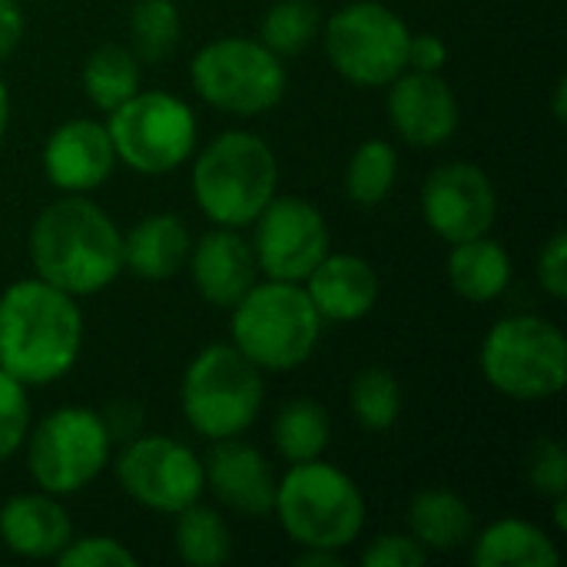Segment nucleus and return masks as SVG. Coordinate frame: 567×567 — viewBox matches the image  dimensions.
<instances>
[{
	"label": "nucleus",
	"mask_w": 567,
	"mask_h": 567,
	"mask_svg": "<svg viewBox=\"0 0 567 567\" xmlns=\"http://www.w3.org/2000/svg\"><path fill=\"white\" fill-rule=\"evenodd\" d=\"M229 312L233 346L262 372H292L306 365L322 339V316L302 282H256Z\"/></svg>",
	"instance_id": "4"
},
{
	"label": "nucleus",
	"mask_w": 567,
	"mask_h": 567,
	"mask_svg": "<svg viewBox=\"0 0 567 567\" xmlns=\"http://www.w3.org/2000/svg\"><path fill=\"white\" fill-rule=\"evenodd\" d=\"M402 402L405 399H402L399 379L389 369H382V365L362 369L352 379L349 409L359 419V425L369 429V432H389L399 422V415H402Z\"/></svg>",
	"instance_id": "30"
},
{
	"label": "nucleus",
	"mask_w": 567,
	"mask_h": 567,
	"mask_svg": "<svg viewBox=\"0 0 567 567\" xmlns=\"http://www.w3.org/2000/svg\"><path fill=\"white\" fill-rule=\"evenodd\" d=\"M296 567H342V551H326V548H302L296 555Z\"/></svg>",
	"instance_id": "40"
},
{
	"label": "nucleus",
	"mask_w": 567,
	"mask_h": 567,
	"mask_svg": "<svg viewBox=\"0 0 567 567\" xmlns=\"http://www.w3.org/2000/svg\"><path fill=\"white\" fill-rule=\"evenodd\" d=\"M528 482L542 498L567 495V449L558 439H538L528 449Z\"/></svg>",
	"instance_id": "33"
},
{
	"label": "nucleus",
	"mask_w": 567,
	"mask_h": 567,
	"mask_svg": "<svg viewBox=\"0 0 567 567\" xmlns=\"http://www.w3.org/2000/svg\"><path fill=\"white\" fill-rule=\"evenodd\" d=\"M103 422H106V432H110L113 442H116V439L126 442V439L140 435L143 412H140V405H133V402H113L110 412L103 415Z\"/></svg>",
	"instance_id": "39"
},
{
	"label": "nucleus",
	"mask_w": 567,
	"mask_h": 567,
	"mask_svg": "<svg viewBox=\"0 0 567 567\" xmlns=\"http://www.w3.org/2000/svg\"><path fill=\"white\" fill-rule=\"evenodd\" d=\"M186 262L196 292L216 309H233L259 282L252 243L229 226H216L213 233H206L196 249H189Z\"/></svg>",
	"instance_id": "18"
},
{
	"label": "nucleus",
	"mask_w": 567,
	"mask_h": 567,
	"mask_svg": "<svg viewBox=\"0 0 567 567\" xmlns=\"http://www.w3.org/2000/svg\"><path fill=\"white\" fill-rule=\"evenodd\" d=\"M83 349V312L76 296L33 279L0 292V369L27 389L63 379Z\"/></svg>",
	"instance_id": "1"
},
{
	"label": "nucleus",
	"mask_w": 567,
	"mask_h": 567,
	"mask_svg": "<svg viewBox=\"0 0 567 567\" xmlns=\"http://www.w3.org/2000/svg\"><path fill=\"white\" fill-rule=\"evenodd\" d=\"M262 399V369L252 365L233 342L206 346L186 365L179 385V405L189 429L209 442L239 439L259 419Z\"/></svg>",
	"instance_id": "6"
},
{
	"label": "nucleus",
	"mask_w": 567,
	"mask_h": 567,
	"mask_svg": "<svg viewBox=\"0 0 567 567\" xmlns=\"http://www.w3.org/2000/svg\"><path fill=\"white\" fill-rule=\"evenodd\" d=\"M445 272H449L452 289L465 302L485 306V302H495L508 289V282H512V256L498 239H492L485 233V236L455 243L452 252H449Z\"/></svg>",
	"instance_id": "22"
},
{
	"label": "nucleus",
	"mask_w": 567,
	"mask_h": 567,
	"mask_svg": "<svg viewBox=\"0 0 567 567\" xmlns=\"http://www.w3.org/2000/svg\"><path fill=\"white\" fill-rule=\"evenodd\" d=\"M319 30L322 13L312 0H276L259 23V40L276 56H299L312 47Z\"/></svg>",
	"instance_id": "29"
},
{
	"label": "nucleus",
	"mask_w": 567,
	"mask_h": 567,
	"mask_svg": "<svg viewBox=\"0 0 567 567\" xmlns=\"http://www.w3.org/2000/svg\"><path fill=\"white\" fill-rule=\"evenodd\" d=\"M80 80H83L86 100L96 110L110 113L120 103H126L133 93H140L143 63H140V56L126 43H103V47H96L86 56Z\"/></svg>",
	"instance_id": "25"
},
{
	"label": "nucleus",
	"mask_w": 567,
	"mask_h": 567,
	"mask_svg": "<svg viewBox=\"0 0 567 567\" xmlns=\"http://www.w3.org/2000/svg\"><path fill=\"white\" fill-rule=\"evenodd\" d=\"M362 567H422L429 561V551L412 535H379L362 551Z\"/></svg>",
	"instance_id": "35"
},
{
	"label": "nucleus",
	"mask_w": 567,
	"mask_h": 567,
	"mask_svg": "<svg viewBox=\"0 0 567 567\" xmlns=\"http://www.w3.org/2000/svg\"><path fill=\"white\" fill-rule=\"evenodd\" d=\"M196 93L233 116L269 113L286 96V66L262 40L216 37L193 56L189 66Z\"/></svg>",
	"instance_id": "10"
},
{
	"label": "nucleus",
	"mask_w": 567,
	"mask_h": 567,
	"mask_svg": "<svg viewBox=\"0 0 567 567\" xmlns=\"http://www.w3.org/2000/svg\"><path fill=\"white\" fill-rule=\"evenodd\" d=\"M551 505H555V525H558V532H567V495L551 498Z\"/></svg>",
	"instance_id": "43"
},
{
	"label": "nucleus",
	"mask_w": 567,
	"mask_h": 567,
	"mask_svg": "<svg viewBox=\"0 0 567 567\" xmlns=\"http://www.w3.org/2000/svg\"><path fill=\"white\" fill-rule=\"evenodd\" d=\"M302 286L322 322H359L375 309L382 292L372 262L352 252H326Z\"/></svg>",
	"instance_id": "19"
},
{
	"label": "nucleus",
	"mask_w": 567,
	"mask_h": 567,
	"mask_svg": "<svg viewBox=\"0 0 567 567\" xmlns=\"http://www.w3.org/2000/svg\"><path fill=\"white\" fill-rule=\"evenodd\" d=\"M116 478L136 505L156 515H176L206 492L203 458H196L189 445L166 435L126 439L116 455Z\"/></svg>",
	"instance_id": "12"
},
{
	"label": "nucleus",
	"mask_w": 567,
	"mask_h": 567,
	"mask_svg": "<svg viewBox=\"0 0 567 567\" xmlns=\"http://www.w3.org/2000/svg\"><path fill=\"white\" fill-rule=\"evenodd\" d=\"M399 176V153L385 140H365L346 166V196L355 206H379L389 199Z\"/></svg>",
	"instance_id": "28"
},
{
	"label": "nucleus",
	"mask_w": 567,
	"mask_h": 567,
	"mask_svg": "<svg viewBox=\"0 0 567 567\" xmlns=\"http://www.w3.org/2000/svg\"><path fill=\"white\" fill-rule=\"evenodd\" d=\"M176 555L189 567L226 565L233 555V538L223 515L199 502L176 512Z\"/></svg>",
	"instance_id": "27"
},
{
	"label": "nucleus",
	"mask_w": 567,
	"mask_h": 567,
	"mask_svg": "<svg viewBox=\"0 0 567 567\" xmlns=\"http://www.w3.org/2000/svg\"><path fill=\"white\" fill-rule=\"evenodd\" d=\"M189 249L193 236L186 223L173 213H153L123 236V269L143 282H166L186 266Z\"/></svg>",
	"instance_id": "21"
},
{
	"label": "nucleus",
	"mask_w": 567,
	"mask_h": 567,
	"mask_svg": "<svg viewBox=\"0 0 567 567\" xmlns=\"http://www.w3.org/2000/svg\"><path fill=\"white\" fill-rule=\"evenodd\" d=\"M409 23L379 0H352L326 23L322 43L339 76L355 86H389L409 66Z\"/></svg>",
	"instance_id": "11"
},
{
	"label": "nucleus",
	"mask_w": 567,
	"mask_h": 567,
	"mask_svg": "<svg viewBox=\"0 0 567 567\" xmlns=\"http://www.w3.org/2000/svg\"><path fill=\"white\" fill-rule=\"evenodd\" d=\"M7 126H10V93L7 83L0 80V140L7 136Z\"/></svg>",
	"instance_id": "42"
},
{
	"label": "nucleus",
	"mask_w": 567,
	"mask_h": 567,
	"mask_svg": "<svg viewBox=\"0 0 567 567\" xmlns=\"http://www.w3.org/2000/svg\"><path fill=\"white\" fill-rule=\"evenodd\" d=\"M422 216L449 246L485 236L498 216V193L475 163H445L422 186Z\"/></svg>",
	"instance_id": "14"
},
{
	"label": "nucleus",
	"mask_w": 567,
	"mask_h": 567,
	"mask_svg": "<svg viewBox=\"0 0 567 567\" xmlns=\"http://www.w3.org/2000/svg\"><path fill=\"white\" fill-rule=\"evenodd\" d=\"M106 133L116 163L143 176H166L193 156L199 123L186 100L163 90H140L110 110Z\"/></svg>",
	"instance_id": "9"
},
{
	"label": "nucleus",
	"mask_w": 567,
	"mask_h": 567,
	"mask_svg": "<svg viewBox=\"0 0 567 567\" xmlns=\"http://www.w3.org/2000/svg\"><path fill=\"white\" fill-rule=\"evenodd\" d=\"M445 63H449V47L439 33H412L409 37V66L405 70L442 73Z\"/></svg>",
	"instance_id": "37"
},
{
	"label": "nucleus",
	"mask_w": 567,
	"mask_h": 567,
	"mask_svg": "<svg viewBox=\"0 0 567 567\" xmlns=\"http://www.w3.org/2000/svg\"><path fill=\"white\" fill-rule=\"evenodd\" d=\"M329 439H332V422H329V412L316 399H292L276 412L272 445L289 465L322 458V452L329 449Z\"/></svg>",
	"instance_id": "26"
},
{
	"label": "nucleus",
	"mask_w": 567,
	"mask_h": 567,
	"mask_svg": "<svg viewBox=\"0 0 567 567\" xmlns=\"http://www.w3.org/2000/svg\"><path fill=\"white\" fill-rule=\"evenodd\" d=\"M116 153L106 123L66 120L43 143V173L60 193H93L110 179Z\"/></svg>",
	"instance_id": "17"
},
{
	"label": "nucleus",
	"mask_w": 567,
	"mask_h": 567,
	"mask_svg": "<svg viewBox=\"0 0 567 567\" xmlns=\"http://www.w3.org/2000/svg\"><path fill=\"white\" fill-rule=\"evenodd\" d=\"M279 163L272 146L249 130L213 136L193 163V196L203 216L216 226L243 229L276 196Z\"/></svg>",
	"instance_id": "3"
},
{
	"label": "nucleus",
	"mask_w": 567,
	"mask_h": 567,
	"mask_svg": "<svg viewBox=\"0 0 567 567\" xmlns=\"http://www.w3.org/2000/svg\"><path fill=\"white\" fill-rule=\"evenodd\" d=\"M30 399L27 385L0 369V462H7L30 432Z\"/></svg>",
	"instance_id": "32"
},
{
	"label": "nucleus",
	"mask_w": 567,
	"mask_h": 567,
	"mask_svg": "<svg viewBox=\"0 0 567 567\" xmlns=\"http://www.w3.org/2000/svg\"><path fill=\"white\" fill-rule=\"evenodd\" d=\"M23 30H27L23 7L17 0H0V60H7L20 47Z\"/></svg>",
	"instance_id": "38"
},
{
	"label": "nucleus",
	"mask_w": 567,
	"mask_h": 567,
	"mask_svg": "<svg viewBox=\"0 0 567 567\" xmlns=\"http://www.w3.org/2000/svg\"><path fill=\"white\" fill-rule=\"evenodd\" d=\"M389 120L409 146L432 150L458 133L462 110L442 73L402 70L389 83Z\"/></svg>",
	"instance_id": "15"
},
{
	"label": "nucleus",
	"mask_w": 567,
	"mask_h": 567,
	"mask_svg": "<svg viewBox=\"0 0 567 567\" xmlns=\"http://www.w3.org/2000/svg\"><path fill=\"white\" fill-rule=\"evenodd\" d=\"M30 262L43 282L76 299L93 296L123 269V233L103 206L83 193H66L37 216Z\"/></svg>",
	"instance_id": "2"
},
{
	"label": "nucleus",
	"mask_w": 567,
	"mask_h": 567,
	"mask_svg": "<svg viewBox=\"0 0 567 567\" xmlns=\"http://www.w3.org/2000/svg\"><path fill=\"white\" fill-rule=\"evenodd\" d=\"M27 468L40 492L66 498L83 492L110 462L113 439L100 412L86 405H63L43 415L23 439Z\"/></svg>",
	"instance_id": "8"
},
{
	"label": "nucleus",
	"mask_w": 567,
	"mask_h": 567,
	"mask_svg": "<svg viewBox=\"0 0 567 567\" xmlns=\"http://www.w3.org/2000/svg\"><path fill=\"white\" fill-rule=\"evenodd\" d=\"M272 512L299 548L346 551L365 528V498L359 485L322 458L289 465L276 485Z\"/></svg>",
	"instance_id": "5"
},
{
	"label": "nucleus",
	"mask_w": 567,
	"mask_h": 567,
	"mask_svg": "<svg viewBox=\"0 0 567 567\" xmlns=\"http://www.w3.org/2000/svg\"><path fill=\"white\" fill-rule=\"evenodd\" d=\"M409 535L432 551H455L472 542L475 515L452 488H422L405 512Z\"/></svg>",
	"instance_id": "24"
},
{
	"label": "nucleus",
	"mask_w": 567,
	"mask_h": 567,
	"mask_svg": "<svg viewBox=\"0 0 567 567\" xmlns=\"http://www.w3.org/2000/svg\"><path fill=\"white\" fill-rule=\"evenodd\" d=\"M73 538V525L66 508L56 502V495L33 492V495H13L0 505V542L33 561L56 558L63 545Z\"/></svg>",
	"instance_id": "20"
},
{
	"label": "nucleus",
	"mask_w": 567,
	"mask_h": 567,
	"mask_svg": "<svg viewBox=\"0 0 567 567\" xmlns=\"http://www.w3.org/2000/svg\"><path fill=\"white\" fill-rule=\"evenodd\" d=\"M203 478L213 498L246 518H269L276 505V472L269 458L239 442V439H219L213 442L209 455L203 458Z\"/></svg>",
	"instance_id": "16"
},
{
	"label": "nucleus",
	"mask_w": 567,
	"mask_h": 567,
	"mask_svg": "<svg viewBox=\"0 0 567 567\" xmlns=\"http://www.w3.org/2000/svg\"><path fill=\"white\" fill-rule=\"evenodd\" d=\"M565 96H567V80L565 76H558V83H555V120H558V123H565V116H567Z\"/></svg>",
	"instance_id": "41"
},
{
	"label": "nucleus",
	"mask_w": 567,
	"mask_h": 567,
	"mask_svg": "<svg viewBox=\"0 0 567 567\" xmlns=\"http://www.w3.org/2000/svg\"><path fill=\"white\" fill-rule=\"evenodd\" d=\"M252 226V252L259 276L266 279L306 282L329 252V226L322 213L299 196H272Z\"/></svg>",
	"instance_id": "13"
},
{
	"label": "nucleus",
	"mask_w": 567,
	"mask_h": 567,
	"mask_svg": "<svg viewBox=\"0 0 567 567\" xmlns=\"http://www.w3.org/2000/svg\"><path fill=\"white\" fill-rule=\"evenodd\" d=\"M183 37V20L173 0H140L130 13V50L140 63L166 60Z\"/></svg>",
	"instance_id": "31"
},
{
	"label": "nucleus",
	"mask_w": 567,
	"mask_h": 567,
	"mask_svg": "<svg viewBox=\"0 0 567 567\" xmlns=\"http://www.w3.org/2000/svg\"><path fill=\"white\" fill-rule=\"evenodd\" d=\"M538 286L551 299H558V302L567 296V236L561 229L551 233V239L542 246V256H538Z\"/></svg>",
	"instance_id": "36"
},
{
	"label": "nucleus",
	"mask_w": 567,
	"mask_h": 567,
	"mask_svg": "<svg viewBox=\"0 0 567 567\" xmlns=\"http://www.w3.org/2000/svg\"><path fill=\"white\" fill-rule=\"evenodd\" d=\"M472 561L478 567H555L561 565V551L542 525L502 518L472 542Z\"/></svg>",
	"instance_id": "23"
},
{
	"label": "nucleus",
	"mask_w": 567,
	"mask_h": 567,
	"mask_svg": "<svg viewBox=\"0 0 567 567\" xmlns=\"http://www.w3.org/2000/svg\"><path fill=\"white\" fill-rule=\"evenodd\" d=\"M482 375L515 402H542L565 389L567 339L545 316H505L482 342Z\"/></svg>",
	"instance_id": "7"
},
{
	"label": "nucleus",
	"mask_w": 567,
	"mask_h": 567,
	"mask_svg": "<svg viewBox=\"0 0 567 567\" xmlns=\"http://www.w3.org/2000/svg\"><path fill=\"white\" fill-rule=\"evenodd\" d=\"M53 561L60 567H136V555L110 535H86L70 538Z\"/></svg>",
	"instance_id": "34"
}]
</instances>
